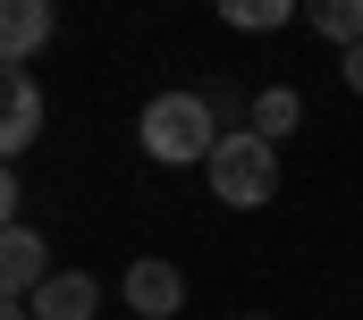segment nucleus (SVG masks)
I'll return each mask as SVG.
<instances>
[{
	"label": "nucleus",
	"instance_id": "0eeeda50",
	"mask_svg": "<svg viewBox=\"0 0 363 320\" xmlns=\"http://www.w3.org/2000/svg\"><path fill=\"white\" fill-rule=\"evenodd\" d=\"M34 135H43V84L26 68H9V84H0V152H26Z\"/></svg>",
	"mask_w": 363,
	"mask_h": 320
},
{
	"label": "nucleus",
	"instance_id": "f03ea898",
	"mask_svg": "<svg viewBox=\"0 0 363 320\" xmlns=\"http://www.w3.org/2000/svg\"><path fill=\"white\" fill-rule=\"evenodd\" d=\"M203 177H211V194H220L228 211H262V202L279 194V144L254 135V127H228L220 152L203 160Z\"/></svg>",
	"mask_w": 363,
	"mask_h": 320
},
{
	"label": "nucleus",
	"instance_id": "9b49d317",
	"mask_svg": "<svg viewBox=\"0 0 363 320\" xmlns=\"http://www.w3.org/2000/svg\"><path fill=\"white\" fill-rule=\"evenodd\" d=\"M338 76H347V93H363V42H347V59H338Z\"/></svg>",
	"mask_w": 363,
	"mask_h": 320
},
{
	"label": "nucleus",
	"instance_id": "f8f14e48",
	"mask_svg": "<svg viewBox=\"0 0 363 320\" xmlns=\"http://www.w3.org/2000/svg\"><path fill=\"white\" fill-rule=\"evenodd\" d=\"M254 320H262V312H254Z\"/></svg>",
	"mask_w": 363,
	"mask_h": 320
},
{
	"label": "nucleus",
	"instance_id": "20e7f679",
	"mask_svg": "<svg viewBox=\"0 0 363 320\" xmlns=\"http://www.w3.org/2000/svg\"><path fill=\"white\" fill-rule=\"evenodd\" d=\"M51 34H60L51 0H0V59L9 68H26L34 51H51Z\"/></svg>",
	"mask_w": 363,
	"mask_h": 320
},
{
	"label": "nucleus",
	"instance_id": "423d86ee",
	"mask_svg": "<svg viewBox=\"0 0 363 320\" xmlns=\"http://www.w3.org/2000/svg\"><path fill=\"white\" fill-rule=\"evenodd\" d=\"M26 304H34V320H93L101 312V278L93 270H51Z\"/></svg>",
	"mask_w": 363,
	"mask_h": 320
},
{
	"label": "nucleus",
	"instance_id": "f257e3e1",
	"mask_svg": "<svg viewBox=\"0 0 363 320\" xmlns=\"http://www.w3.org/2000/svg\"><path fill=\"white\" fill-rule=\"evenodd\" d=\"M220 110L203 101V84H186V93H152L144 101V118H135V144L152 160H169V168H203V160L220 152Z\"/></svg>",
	"mask_w": 363,
	"mask_h": 320
},
{
	"label": "nucleus",
	"instance_id": "6e6552de",
	"mask_svg": "<svg viewBox=\"0 0 363 320\" xmlns=\"http://www.w3.org/2000/svg\"><path fill=\"white\" fill-rule=\"evenodd\" d=\"M296 127H304V93H296V84H262V93H254V135H296Z\"/></svg>",
	"mask_w": 363,
	"mask_h": 320
},
{
	"label": "nucleus",
	"instance_id": "1a4fd4ad",
	"mask_svg": "<svg viewBox=\"0 0 363 320\" xmlns=\"http://www.w3.org/2000/svg\"><path fill=\"white\" fill-rule=\"evenodd\" d=\"M237 34H279L287 17H304V0H211Z\"/></svg>",
	"mask_w": 363,
	"mask_h": 320
},
{
	"label": "nucleus",
	"instance_id": "9d476101",
	"mask_svg": "<svg viewBox=\"0 0 363 320\" xmlns=\"http://www.w3.org/2000/svg\"><path fill=\"white\" fill-rule=\"evenodd\" d=\"M304 25L347 51V42H363V0H304Z\"/></svg>",
	"mask_w": 363,
	"mask_h": 320
},
{
	"label": "nucleus",
	"instance_id": "7ed1b4c3",
	"mask_svg": "<svg viewBox=\"0 0 363 320\" xmlns=\"http://www.w3.org/2000/svg\"><path fill=\"white\" fill-rule=\"evenodd\" d=\"M118 295H127V312H135V320H178V312H186V270H178V261H161V253H144V261L118 270Z\"/></svg>",
	"mask_w": 363,
	"mask_h": 320
},
{
	"label": "nucleus",
	"instance_id": "39448f33",
	"mask_svg": "<svg viewBox=\"0 0 363 320\" xmlns=\"http://www.w3.org/2000/svg\"><path fill=\"white\" fill-rule=\"evenodd\" d=\"M43 278H51V244L34 236L26 219H17V228H0V295H17V304H26Z\"/></svg>",
	"mask_w": 363,
	"mask_h": 320
}]
</instances>
